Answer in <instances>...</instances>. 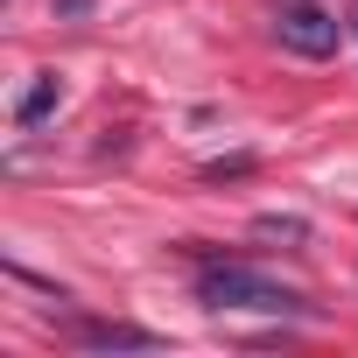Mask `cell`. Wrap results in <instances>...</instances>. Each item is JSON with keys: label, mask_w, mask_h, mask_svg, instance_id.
<instances>
[{"label": "cell", "mask_w": 358, "mask_h": 358, "mask_svg": "<svg viewBox=\"0 0 358 358\" xmlns=\"http://www.w3.org/2000/svg\"><path fill=\"white\" fill-rule=\"evenodd\" d=\"M253 232H260V239H309V225H302V218H274V211H267Z\"/></svg>", "instance_id": "5b68a950"}, {"label": "cell", "mask_w": 358, "mask_h": 358, "mask_svg": "<svg viewBox=\"0 0 358 358\" xmlns=\"http://www.w3.org/2000/svg\"><path fill=\"white\" fill-rule=\"evenodd\" d=\"M197 295L211 302V309H260V316H316L295 288H281V281H267V274H253V267H239V260H211L204 274H197Z\"/></svg>", "instance_id": "6da1fadb"}, {"label": "cell", "mask_w": 358, "mask_h": 358, "mask_svg": "<svg viewBox=\"0 0 358 358\" xmlns=\"http://www.w3.org/2000/svg\"><path fill=\"white\" fill-rule=\"evenodd\" d=\"M274 36H281V50H295V57L323 64V57H337L344 22H337V15H323L316 0H288V8H281V22H274Z\"/></svg>", "instance_id": "7a4b0ae2"}, {"label": "cell", "mask_w": 358, "mask_h": 358, "mask_svg": "<svg viewBox=\"0 0 358 358\" xmlns=\"http://www.w3.org/2000/svg\"><path fill=\"white\" fill-rule=\"evenodd\" d=\"M71 337H78L85 351H155V344H162V337L141 330V323H71Z\"/></svg>", "instance_id": "3957f363"}, {"label": "cell", "mask_w": 358, "mask_h": 358, "mask_svg": "<svg viewBox=\"0 0 358 358\" xmlns=\"http://www.w3.org/2000/svg\"><path fill=\"white\" fill-rule=\"evenodd\" d=\"M351 29H358V8H351Z\"/></svg>", "instance_id": "8992f818"}, {"label": "cell", "mask_w": 358, "mask_h": 358, "mask_svg": "<svg viewBox=\"0 0 358 358\" xmlns=\"http://www.w3.org/2000/svg\"><path fill=\"white\" fill-rule=\"evenodd\" d=\"M50 106H57V78H43V85H36V92L22 99V127H36V120H43Z\"/></svg>", "instance_id": "277c9868"}]
</instances>
